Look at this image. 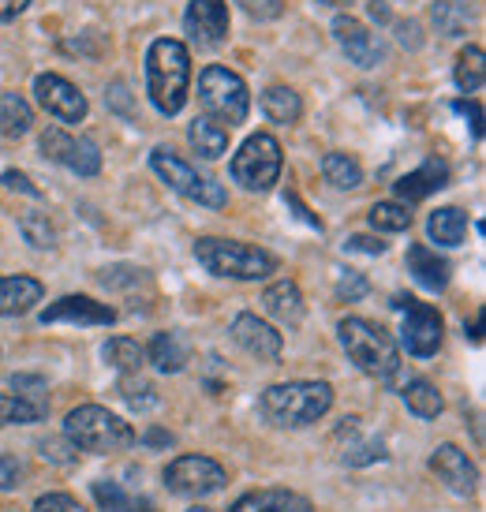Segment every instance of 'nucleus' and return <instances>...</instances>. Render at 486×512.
<instances>
[{"label": "nucleus", "mask_w": 486, "mask_h": 512, "mask_svg": "<svg viewBox=\"0 0 486 512\" xmlns=\"http://www.w3.org/2000/svg\"><path fill=\"white\" fill-rule=\"evenodd\" d=\"M191 90V53L176 38H158L146 49V94L161 116H176Z\"/></svg>", "instance_id": "f257e3e1"}, {"label": "nucleus", "mask_w": 486, "mask_h": 512, "mask_svg": "<svg viewBox=\"0 0 486 512\" xmlns=\"http://www.w3.org/2000/svg\"><path fill=\"white\" fill-rule=\"evenodd\" d=\"M258 408L266 415V423L281 430H303L318 423L333 408V385L329 382H277L270 385Z\"/></svg>", "instance_id": "f03ea898"}, {"label": "nucleus", "mask_w": 486, "mask_h": 512, "mask_svg": "<svg viewBox=\"0 0 486 512\" xmlns=\"http://www.w3.org/2000/svg\"><path fill=\"white\" fill-rule=\"evenodd\" d=\"M337 337H341V348L348 352V359H352L367 378L393 382V378L401 374V348H397V341H393L378 322L356 318V314H352V318H341Z\"/></svg>", "instance_id": "7ed1b4c3"}, {"label": "nucleus", "mask_w": 486, "mask_h": 512, "mask_svg": "<svg viewBox=\"0 0 486 512\" xmlns=\"http://www.w3.org/2000/svg\"><path fill=\"white\" fill-rule=\"evenodd\" d=\"M195 258L206 273L229 277V281H266L270 273H277V258L270 251L240 240H221V236L195 240Z\"/></svg>", "instance_id": "20e7f679"}, {"label": "nucleus", "mask_w": 486, "mask_h": 512, "mask_svg": "<svg viewBox=\"0 0 486 512\" xmlns=\"http://www.w3.org/2000/svg\"><path fill=\"white\" fill-rule=\"evenodd\" d=\"M64 438L72 441L75 449H83V453L105 456L131 449L135 445V430L120 415L101 408V404H79L64 419Z\"/></svg>", "instance_id": "39448f33"}, {"label": "nucleus", "mask_w": 486, "mask_h": 512, "mask_svg": "<svg viewBox=\"0 0 486 512\" xmlns=\"http://www.w3.org/2000/svg\"><path fill=\"white\" fill-rule=\"evenodd\" d=\"M199 101L206 116L214 120V124H243L247 120V109H251V94H247V83H243L240 75L229 72L225 64H210V68H202L199 75Z\"/></svg>", "instance_id": "423d86ee"}, {"label": "nucleus", "mask_w": 486, "mask_h": 512, "mask_svg": "<svg viewBox=\"0 0 486 512\" xmlns=\"http://www.w3.org/2000/svg\"><path fill=\"white\" fill-rule=\"evenodd\" d=\"M281 169H285V154H281V143L266 135V131H258L251 135L247 143L232 154V180L243 187V191H258V195H266L277 180H281Z\"/></svg>", "instance_id": "0eeeda50"}, {"label": "nucleus", "mask_w": 486, "mask_h": 512, "mask_svg": "<svg viewBox=\"0 0 486 512\" xmlns=\"http://www.w3.org/2000/svg\"><path fill=\"white\" fill-rule=\"evenodd\" d=\"M150 169L158 172L161 180L176 191V195H184V199L199 202V206H210V210H221L229 195H225V187L217 184L214 176H206L199 172L195 165H187L180 154H172L169 146H158L154 154H150Z\"/></svg>", "instance_id": "6e6552de"}, {"label": "nucleus", "mask_w": 486, "mask_h": 512, "mask_svg": "<svg viewBox=\"0 0 486 512\" xmlns=\"http://www.w3.org/2000/svg\"><path fill=\"white\" fill-rule=\"evenodd\" d=\"M393 307L404 311L401 322V344L408 348V356L415 359H430L438 356L442 348V314L434 311L430 303H419L415 296H393Z\"/></svg>", "instance_id": "1a4fd4ad"}, {"label": "nucleus", "mask_w": 486, "mask_h": 512, "mask_svg": "<svg viewBox=\"0 0 486 512\" xmlns=\"http://www.w3.org/2000/svg\"><path fill=\"white\" fill-rule=\"evenodd\" d=\"M225 483H229V475L210 456L187 453V456H176L169 468H165V486H169V494H176V498H191V501L210 498Z\"/></svg>", "instance_id": "9d476101"}, {"label": "nucleus", "mask_w": 486, "mask_h": 512, "mask_svg": "<svg viewBox=\"0 0 486 512\" xmlns=\"http://www.w3.org/2000/svg\"><path fill=\"white\" fill-rule=\"evenodd\" d=\"M42 154L49 161L64 165L75 176H98L101 172V154L98 146L90 143L86 135H72L64 128H45L42 131Z\"/></svg>", "instance_id": "9b49d317"}, {"label": "nucleus", "mask_w": 486, "mask_h": 512, "mask_svg": "<svg viewBox=\"0 0 486 512\" xmlns=\"http://www.w3.org/2000/svg\"><path fill=\"white\" fill-rule=\"evenodd\" d=\"M34 98L49 116H57L60 124H83L90 105H86V94L72 79H64L57 72H45L34 79Z\"/></svg>", "instance_id": "f8f14e48"}, {"label": "nucleus", "mask_w": 486, "mask_h": 512, "mask_svg": "<svg viewBox=\"0 0 486 512\" xmlns=\"http://www.w3.org/2000/svg\"><path fill=\"white\" fill-rule=\"evenodd\" d=\"M184 30L191 45L214 49L229 38V4L225 0H191L184 12Z\"/></svg>", "instance_id": "ddd939ff"}, {"label": "nucleus", "mask_w": 486, "mask_h": 512, "mask_svg": "<svg viewBox=\"0 0 486 512\" xmlns=\"http://www.w3.org/2000/svg\"><path fill=\"white\" fill-rule=\"evenodd\" d=\"M333 38H337V45L344 49V57L352 60V64H359V68H378V64L386 60L382 38L371 34V30L363 27L359 19H352V15H337V19H333Z\"/></svg>", "instance_id": "4468645a"}, {"label": "nucleus", "mask_w": 486, "mask_h": 512, "mask_svg": "<svg viewBox=\"0 0 486 512\" xmlns=\"http://www.w3.org/2000/svg\"><path fill=\"white\" fill-rule=\"evenodd\" d=\"M232 341L240 344L247 356L262 359V363H277L281 352H285V337H281L270 322H262L258 314H236V322H232Z\"/></svg>", "instance_id": "2eb2a0df"}, {"label": "nucleus", "mask_w": 486, "mask_h": 512, "mask_svg": "<svg viewBox=\"0 0 486 512\" xmlns=\"http://www.w3.org/2000/svg\"><path fill=\"white\" fill-rule=\"evenodd\" d=\"M45 326H57V322H72V326H113L116 311L109 303H98L90 296H60L57 303H49L42 311Z\"/></svg>", "instance_id": "dca6fc26"}, {"label": "nucleus", "mask_w": 486, "mask_h": 512, "mask_svg": "<svg viewBox=\"0 0 486 512\" xmlns=\"http://www.w3.org/2000/svg\"><path fill=\"white\" fill-rule=\"evenodd\" d=\"M430 471H434L453 494H460V498L475 494V486H479V471H475V464L468 460V453H464L460 445H449V441L430 453Z\"/></svg>", "instance_id": "f3484780"}, {"label": "nucleus", "mask_w": 486, "mask_h": 512, "mask_svg": "<svg viewBox=\"0 0 486 512\" xmlns=\"http://www.w3.org/2000/svg\"><path fill=\"white\" fill-rule=\"evenodd\" d=\"M445 184H449V165H445L442 157H427L415 172L401 176V180L393 184V191H397V199L408 206V202H423L427 195L442 191Z\"/></svg>", "instance_id": "a211bd4d"}, {"label": "nucleus", "mask_w": 486, "mask_h": 512, "mask_svg": "<svg viewBox=\"0 0 486 512\" xmlns=\"http://www.w3.org/2000/svg\"><path fill=\"white\" fill-rule=\"evenodd\" d=\"M408 273H412V281L419 288L442 292V288L449 285L453 266H449L434 247H427V243H412V247H408Z\"/></svg>", "instance_id": "6ab92c4d"}, {"label": "nucleus", "mask_w": 486, "mask_h": 512, "mask_svg": "<svg viewBox=\"0 0 486 512\" xmlns=\"http://www.w3.org/2000/svg\"><path fill=\"white\" fill-rule=\"evenodd\" d=\"M229 512H311V501L285 486H266V490L243 494Z\"/></svg>", "instance_id": "aec40b11"}, {"label": "nucleus", "mask_w": 486, "mask_h": 512, "mask_svg": "<svg viewBox=\"0 0 486 512\" xmlns=\"http://www.w3.org/2000/svg\"><path fill=\"white\" fill-rule=\"evenodd\" d=\"M45 288L34 277H0V318L27 314L34 303H42Z\"/></svg>", "instance_id": "412c9836"}, {"label": "nucleus", "mask_w": 486, "mask_h": 512, "mask_svg": "<svg viewBox=\"0 0 486 512\" xmlns=\"http://www.w3.org/2000/svg\"><path fill=\"white\" fill-rule=\"evenodd\" d=\"M262 307L285 322V326H300L303 322V292L296 281H273L266 292H262Z\"/></svg>", "instance_id": "4be33fe9"}, {"label": "nucleus", "mask_w": 486, "mask_h": 512, "mask_svg": "<svg viewBox=\"0 0 486 512\" xmlns=\"http://www.w3.org/2000/svg\"><path fill=\"white\" fill-rule=\"evenodd\" d=\"M143 352L154 363V370H161V374H180L187 367V359H191V348H187V341L180 333H158Z\"/></svg>", "instance_id": "5701e85b"}, {"label": "nucleus", "mask_w": 486, "mask_h": 512, "mask_svg": "<svg viewBox=\"0 0 486 512\" xmlns=\"http://www.w3.org/2000/svg\"><path fill=\"white\" fill-rule=\"evenodd\" d=\"M427 236L438 247H460L464 236H468V214L457 210V206H442V210H434L427 221Z\"/></svg>", "instance_id": "b1692460"}, {"label": "nucleus", "mask_w": 486, "mask_h": 512, "mask_svg": "<svg viewBox=\"0 0 486 512\" xmlns=\"http://www.w3.org/2000/svg\"><path fill=\"white\" fill-rule=\"evenodd\" d=\"M90 494L105 512H158V505L150 498H135L128 490H120V483H109V479L90 483Z\"/></svg>", "instance_id": "393cba45"}, {"label": "nucleus", "mask_w": 486, "mask_h": 512, "mask_svg": "<svg viewBox=\"0 0 486 512\" xmlns=\"http://www.w3.org/2000/svg\"><path fill=\"white\" fill-rule=\"evenodd\" d=\"M34 128V109L23 94H0V135L4 139H23Z\"/></svg>", "instance_id": "a878e982"}, {"label": "nucleus", "mask_w": 486, "mask_h": 512, "mask_svg": "<svg viewBox=\"0 0 486 512\" xmlns=\"http://www.w3.org/2000/svg\"><path fill=\"white\" fill-rule=\"evenodd\" d=\"M187 139H191V146H195V154L206 157V161H217V157L229 150V128L214 124L210 116L195 120L191 131H187Z\"/></svg>", "instance_id": "bb28decb"}, {"label": "nucleus", "mask_w": 486, "mask_h": 512, "mask_svg": "<svg viewBox=\"0 0 486 512\" xmlns=\"http://www.w3.org/2000/svg\"><path fill=\"white\" fill-rule=\"evenodd\" d=\"M262 113L270 116L273 124H296L303 116V101L292 86H270V90H262Z\"/></svg>", "instance_id": "cd10ccee"}, {"label": "nucleus", "mask_w": 486, "mask_h": 512, "mask_svg": "<svg viewBox=\"0 0 486 512\" xmlns=\"http://www.w3.org/2000/svg\"><path fill=\"white\" fill-rule=\"evenodd\" d=\"M322 176H326V184H333L337 191H356L363 184V169H359L356 157L341 154V150H333V154L322 157Z\"/></svg>", "instance_id": "c85d7f7f"}, {"label": "nucleus", "mask_w": 486, "mask_h": 512, "mask_svg": "<svg viewBox=\"0 0 486 512\" xmlns=\"http://www.w3.org/2000/svg\"><path fill=\"white\" fill-rule=\"evenodd\" d=\"M348 434H352V441L341 449L344 468H367V464H374V460H386V441L356 438V419H348Z\"/></svg>", "instance_id": "c756f323"}, {"label": "nucleus", "mask_w": 486, "mask_h": 512, "mask_svg": "<svg viewBox=\"0 0 486 512\" xmlns=\"http://www.w3.org/2000/svg\"><path fill=\"white\" fill-rule=\"evenodd\" d=\"M404 404H408V412L419 415V419H438L445 408L442 393H438L427 378H415V382L404 385Z\"/></svg>", "instance_id": "7c9ffc66"}, {"label": "nucleus", "mask_w": 486, "mask_h": 512, "mask_svg": "<svg viewBox=\"0 0 486 512\" xmlns=\"http://www.w3.org/2000/svg\"><path fill=\"white\" fill-rule=\"evenodd\" d=\"M453 79L464 94H479L486 83V57L479 45H468L464 53L457 57V68H453Z\"/></svg>", "instance_id": "2f4dec72"}, {"label": "nucleus", "mask_w": 486, "mask_h": 512, "mask_svg": "<svg viewBox=\"0 0 486 512\" xmlns=\"http://www.w3.org/2000/svg\"><path fill=\"white\" fill-rule=\"evenodd\" d=\"M101 356H105V363H113L120 374H139L146 363V352L139 348V341H131V337H113V341H105Z\"/></svg>", "instance_id": "473e14b6"}, {"label": "nucleus", "mask_w": 486, "mask_h": 512, "mask_svg": "<svg viewBox=\"0 0 486 512\" xmlns=\"http://www.w3.org/2000/svg\"><path fill=\"white\" fill-rule=\"evenodd\" d=\"M45 415H49V404L0 393V430L15 427V423H38V419H45Z\"/></svg>", "instance_id": "72a5a7b5"}, {"label": "nucleus", "mask_w": 486, "mask_h": 512, "mask_svg": "<svg viewBox=\"0 0 486 512\" xmlns=\"http://www.w3.org/2000/svg\"><path fill=\"white\" fill-rule=\"evenodd\" d=\"M430 19H434L438 34H445V38H460L468 30V8L460 0H434L430 4Z\"/></svg>", "instance_id": "f704fd0d"}, {"label": "nucleus", "mask_w": 486, "mask_h": 512, "mask_svg": "<svg viewBox=\"0 0 486 512\" xmlns=\"http://www.w3.org/2000/svg\"><path fill=\"white\" fill-rule=\"evenodd\" d=\"M116 393H120L124 404L135 408V412H150V408L158 404V389L146 382V378H139V374H124L120 385H116Z\"/></svg>", "instance_id": "c9c22d12"}, {"label": "nucleus", "mask_w": 486, "mask_h": 512, "mask_svg": "<svg viewBox=\"0 0 486 512\" xmlns=\"http://www.w3.org/2000/svg\"><path fill=\"white\" fill-rule=\"evenodd\" d=\"M408 225H412V210L404 202H374L371 206L374 232H404Z\"/></svg>", "instance_id": "e433bc0d"}, {"label": "nucleus", "mask_w": 486, "mask_h": 512, "mask_svg": "<svg viewBox=\"0 0 486 512\" xmlns=\"http://www.w3.org/2000/svg\"><path fill=\"white\" fill-rule=\"evenodd\" d=\"M19 232H23L30 247H38V251H53V247H57V228L49 225L45 214H23L19 217Z\"/></svg>", "instance_id": "4c0bfd02"}, {"label": "nucleus", "mask_w": 486, "mask_h": 512, "mask_svg": "<svg viewBox=\"0 0 486 512\" xmlns=\"http://www.w3.org/2000/svg\"><path fill=\"white\" fill-rule=\"evenodd\" d=\"M38 453H42V460H49V464H60V468H64V464H72L79 449H75L68 438H38Z\"/></svg>", "instance_id": "58836bf2"}, {"label": "nucleus", "mask_w": 486, "mask_h": 512, "mask_svg": "<svg viewBox=\"0 0 486 512\" xmlns=\"http://www.w3.org/2000/svg\"><path fill=\"white\" fill-rule=\"evenodd\" d=\"M371 292V285H367V277L363 273H341V281H337V299H348V303H359V299Z\"/></svg>", "instance_id": "ea45409f"}, {"label": "nucleus", "mask_w": 486, "mask_h": 512, "mask_svg": "<svg viewBox=\"0 0 486 512\" xmlns=\"http://www.w3.org/2000/svg\"><path fill=\"white\" fill-rule=\"evenodd\" d=\"M30 512H86L72 494H42V498L30 505Z\"/></svg>", "instance_id": "a19ab883"}, {"label": "nucleus", "mask_w": 486, "mask_h": 512, "mask_svg": "<svg viewBox=\"0 0 486 512\" xmlns=\"http://www.w3.org/2000/svg\"><path fill=\"white\" fill-rule=\"evenodd\" d=\"M236 4L251 19H262V23H270V19H277V15L285 12V0H236Z\"/></svg>", "instance_id": "79ce46f5"}, {"label": "nucleus", "mask_w": 486, "mask_h": 512, "mask_svg": "<svg viewBox=\"0 0 486 512\" xmlns=\"http://www.w3.org/2000/svg\"><path fill=\"white\" fill-rule=\"evenodd\" d=\"M19 483H23V464L15 456L0 453V494H12Z\"/></svg>", "instance_id": "37998d69"}, {"label": "nucleus", "mask_w": 486, "mask_h": 512, "mask_svg": "<svg viewBox=\"0 0 486 512\" xmlns=\"http://www.w3.org/2000/svg\"><path fill=\"white\" fill-rule=\"evenodd\" d=\"M12 389H19V397L27 400H38V404H45L42 393H45V378H38V374H12Z\"/></svg>", "instance_id": "c03bdc74"}, {"label": "nucleus", "mask_w": 486, "mask_h": 512, "mask_svg": "<svg viewBox=\"0 0 486 512\" xmlns=\"http://www.w3.org/2000/svg\"><path fill=\"white\" fill-rule=\"evenodd\" d=\"M393 30H397V42H401L404 49H419V45H423V27H419L415 19H397Z\"/></svg>", "instance_id": "a18cd8bd"}, {"label": "nucleus", "mask_w": 486, "mask_h": 512, "mask_svg": "<svg viewBox=\"0 0 486 512\" xmlns=\"http://www.w3.org/2000/svg\"><path fill=\"white\" fill-rule=\"evenodd\" d=\"M105 101H109V109H116L120 116H131V113H135V109H131L128 83H120V79H116V83L109 86V94H105Z\"/></svg>", "instance_id": "49530a36"}, {"label": "nucleus", "mask_w": 486, "mask_h": 512, "mask_svg": "<svg viewBox=\"0 0 486 512\" xmlns=\"http://www.w3.org/2000/svg\"><path fill=\"white\" fill-rule=\"evenodd\" d=\"M453 109H457L460 116H468L472 135L475 139H483V105H479V101H453Z\"/></svg>", "instance_id": "de8ad7c7"}, {"label": "nucleus", "mask_w": 486, "mask_h": 512, "mask_svg": "<svg viewBox=\"0 0 486 512\" xmlns=\"http://www.w3.org/2000/svg\"><path fill=\"white\" fill-rule=\"evenodd\" d=\"M344 247H348V251H359V255H386V243L378 240V236H352Z\"/></svg>", "instance_id": "09e8293b"}, {"label": "nucleus", "mask_w": 486, "mask_h": 512, "mask_svg": "<svg viewBox=\"0 0 486 512\" xmlns=\"http://www.w3.org/2000/svg\"><path fill=\"white\" fill-rule=\"evenodd\" d=\"M0 184H4V187H15V191H27V195H30V199H38V195H42V191H38V187H34V184H30V180H27V176H23V172H4V176H0Z\"/></svg>", "instance_id": "8fccbe9b"}, {"label": "nucleus", "mask_w": 486, "mask_h": 512, "mask_svg": "<svg viewBox=\"0 0 486 512\" xmlns=\"http://www.w3.org/2000/svg\"><path fill=\"white\" fill-rule=\"evenodd\" d=\"M30 8V0H0V23H12Z\"/></svg>", "instance_id": "3c124183"}, {"label": "nucleus", "mask_w": 486, "mask_h": 512, "mask_svg": "<svg viewBox=\"0 0 486 512\" xmlns=\"http://www.w3.org/2000/svg\"><path fill=\"white\" fill-rule=\"evenodd\" d=\"M285 206H292V210H296V214H300L303 221H307V225H311V228H318V232H322V221H318V217H311V210H307V206H303V202L296 199V195H292V191H288V195H285Z\"/></svg>", "instance_id": "603ef678"}, {"label": "nucleus", "mask_w": 486, "mask_h": 512, "mask_svg": "<svg viewBox=\"0 0 486 512\" xmlns=\"http://www.w3.org/2000/svg\"><path fill=\"white\" fill-rule=\"evenodd\" d=\"M367 12H371L374 23H389V19H393V15H389V0H371Z\"/></svg>", "instance_id": "864d4df0"}, {"label": "nucleus", "mask_w": 486, "mask_h": 512, "mask_svg": "<svg viewBox=\"0 0 486 512\" xmlns=\"http://www.w3.org/2000/svg\"><path fill=\"white\" fill-rule=\"evenodd\" d=\"M172 441V434H165V430H150L146 434V445H169Z\"/></svg>", "instance_id": "5fc2aeb1"}, {"label": "nucleus", "mask_w": 486, "mask_h": 512, "mask_svg": "<svg viewBox=\"0 0 486 512\" xmlns=\"http://www.w3.org/2000/svg\"><path fill=\"white\" fill-rule=\"evenodd\" d=\"M318 4H326V8H341V4H352V0H318Z\"/></svg>", "instance_id": "6e6d98bb"}, {"label": "nucleus", "mask_w": 486, "mask_h": 512, "mask_svg": "<svg viewBox=\"0 0 486 512\" xmlns=\"http://www.w3.org/2000/svg\"><path fill=\"white\" fill-rule=\"evenodd\" d=\"M187 512H210V509H202V505H191V509H187Z\"/></svg>", "instance_id": "4d7b16f0"}]
</instances>
